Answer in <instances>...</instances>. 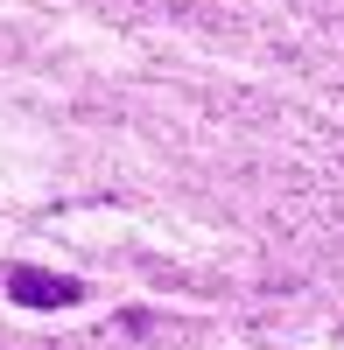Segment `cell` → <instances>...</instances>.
Instances as JSON below:
<instances>
[{
	"label": "cell",
	"instance_id": "obj_1",
	"mask_svg": "<svg viewBox=\"0 0 344 350\" xmlns=\"http://www.w3.org/2000/svg\"><path fill=\"white\" fill-rule=\"evenodd\" d=\"M8 301L14 308H77L84 301V280L42 273V267H8Z\"/></svg>",
	"mask_w": 344,
	"mask_h": 350
}]
</instances>
